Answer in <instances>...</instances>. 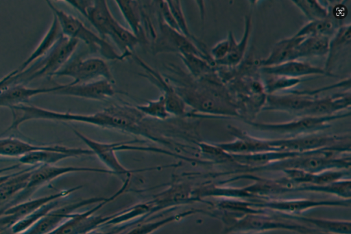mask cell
Here are the masks:
<instances>
[{"instance_id": "6da1fadb", "label": "cell", "mask_w": 351, "mask_h": 234, "mask_svg": "<svg viewBox=\"0 0 351 234\" xmlns=\"http://www.w3.org/2000/svg\"><path fill=\"white\" fill-rule=\"evenodd\" d=\"M82 14L88 20L101 38L105 39L109 37L112 40L124 59L132 56V51L141 41L115 19L106 1H90Z\"/></svg>"}, {"instance_id": "7a4b0ae2", "label": "cell", "mask_w": 351, "mask_h": 234, "mask_svg": "<svg viewBox=\"0 0 351 234\" xmlns=\"http://www.w3.org/2000/svg\"><path fill=\"white\" fill-rule=\"evenodd\" d=\"M46 3L53 15L57 18L64 36L79 42H84L90 49L99 52L102 56L109 60H124L106 39L90 30L79 18L58 8L51 1H46Z\"/></svg>"}, {"instance_id": "3957f363", "label": "cell", "mask_w": 351, "mask_h": 234, "mask_svg": "<svg viewBox=\"0 0 351 234\" xmlns=\"http://www.w3.org/2000/svg\"><path fill=\"white\" fill-rule=\"evenodd\" d=\"M79 41L62 34L54 47L37 65L18 74L16 83H27L41 77H51L71 59Z\"/></svg>"}, {"instance_id": "277c9868", "label": "cell", "mask_w": 351, "mask_h": 234, "mask_svg": "<svg viewBox=\"0 0 351 234\" xmlns=\"http://www.w3.org/2000/svg\"><path fill=\"white\" fill-rule=\"evenodd\" d=\"M54 76L73 79L71 84L90 82L101 79L113 81L112 75L106 61L99 57L77 58L68 62Z\"/></svg>"}, {"instance_id": "5b68a950", "label": "cell", "mask_w": 351, "mask_h": 234, "mask_svg": "<svg viewBox=\"0 0 351 234\" xmlns=\"http://www.w3.org/2000/svg\"><path fill=\"white\" fill-rule=\"evenodd\" d=\"M158 23L159 32L156 38V51L177 52L179 55L193 54L215 64L210 55L202 52L195 43L165 24L158 14Z\"/></svg>"}, {"instance_id": "8992f818", "label": "cell", "mask_w": 351, "mask_h": 234, "mask_svg": "<svg viewBox=\"0 0 351 234\" xmlns=\"http://www.w3.org/2000/svg\"><path fill=\"white\" fill-rule=\"evenodd\" d=\"M345 116L346 114H332L324 116H306L286 122L265 123L247 121V123L261 131L300 134L324 128L329 122Z\"/></svg>"}, {"instance_id": "52a82bcc", "label": "cell", "mask_w": 351, "mask_h": 234, "mask_svg": "<svg viewBox=\"0 0 351 234\" xmlns=\"http://www.w3.org/2000/svg\"><path fill=\"white\" fill-rule=\"evenodd\" d=\"M117 91L113 81L101 79L78 84H58L52 93L56 95L103 101L114 96Z\"/></svg>"}, {"instance_id": "ba28073f", "label": "cell", "mask_w": 351, "mask_h": 234, "mask_svg": "<svg viewBox=\"0 0 351 234\" xmlns=\"http://www.w3.org/2000/svg\"><path fill=\"white\" fill-rule=\"evenodd\" d=\"M81 171H96L105 173L112 172L111 170H108L84 167L57 166L55 165L37 166L32 170L27 187L17 195L13 203H17L20 200L28 198V196H29L38 187L63 174Z\"/></svg>"}, {"instance_id": "9c48e42d", "label": "cell", "mask_w": 351, "mask_h": 234, "mask_svg": "<svg viewBox=\"0 0 351 234\" xmlns=\"http://www.w3.org/2000/svg\"><path fill=\"white\" fill-rule=\"evenodd\" d=\"M134 61L144 70L141 74L156 86L165 96L167 111L170 115L184 116L186 115V104L176 92L168 79L152 68L137 55H132Z\"/></svg>"}, {"instance_id": "30bf717a", "label": "cell", "mask_w": 351, "mask_h": 234, "mask_svg": "<svg viewBox=\"0 0 351 234\" xmlns=\"http://www.w3.org/2000/svg\"><path fill=\"white\" fill-rule=\"evenodd\" d=\"M342 138L337 136L308 135L289 139L269 140L276 151L305 153L339 146L336 144Z\"/></svg>"}, {"instance_id": "8fae6325", "label": "cell", "mask_w": 351, "mask_h": 234, "mask_svg": "<svg viewBox=\"0 0 351 234\" xmlns=\"http://www.w3.org/2000/svg\"><path fill=\"white\" fill-rule=\"evenodd\" d=\"M93 154L89 148H73L57 144L53 149L37 151L25 155L19 158V161L21 164L30 166L54 165L59 161L69 157Z\"/></svg>"}, {"instance_id": "7c38bea8", "label": "cell", "mask_w": 351, "mask_h": 234, "mask_svg": "<svg viewBox=\"0 0 351 234\" xmlns=\"http://www.w3.org/2000/svg\"><path fill=\"white\" fill-rule=\"evenodd\" d=\"M79 187L63 190L56 194L46 195L36 199L25 200L3 210L5 217L0 220V225L15 223L27 215L40 209L46 204L65 197L77 190Z\"/></svg>"}, {"instance_id": "4fadbf2b", "label": "cell", "mask_w": 351, "mask_h": 234, "mask_svg": "<svg viewBox=\"0 0 351 234\" xmlns=\"http://www.w3.org/2000/svg\"><path fill=\"white\" fill-rule=\"evenodd\" d=\"M229 129L237 139L232 142L217 144L226 153H230L231 155H249L278 151L270 145L269 140L253 138L237 128L230 126Z\"/></svg>"}, {"instance_id": "5bb4252c", "label": "cell", "mask_w": 351, "mask_h": 234, "mask_svg": "<svg viewBox=\"0 0 351 234\" xmlns=\"http://www.w3.org/2000/svg\"><path fill=\"white\" fill-rule=\"evenodd\" d=\"M314 99L310 95L299 91L286 95L267 94L263 109L304 114L313 104Z\"/></svg>"}, {"instance_id": "9a60e30c", "label": "cell", "mask_w": 351, "mask_h": 234, "mask_svg": "<svg viewBox=\"0 0 351 234\" xmlns=\"http://www.w3.org/2000/svg\"><path fill=\"white\" fill-rule=\"evenodd\" d=\"M261 70L267 75L298 79L311 75L331 76L324 68L298 60L288 61L276 66L261 67Z\"/></svg>"}, {"instance_id": "2e32d148", "label": "cell", "mask_w": 351, "mask_h": 234, "mask_svg": "<svg viewBox=\"0 0 351 234\" xmlns=\"http://www.w3.org/2000/svg\"><path fill=\"white\" fill-rule=\"evenodd\" d=\"M55 86L47 88H29L23 83H14L0 92V107H11L27 104L34 96L52 94Z\"/></svg>"}, {"instance_id": "e0dca14e", "label": "cell", "mask_w": 351, "mask_h": 234, "mask_svg": "<svg viewBox=\"0 0 351 234\" xmlns=\"http://www.w3.org/2000/svg\"><path fill=\"white\" fill-rule=\"evenodd\" d=\"M62 36L59 23L55 16L45 34L43 36L37 47L32 52L29 56L19 66L18 73L21 74L26 70L29 66L36 60L45 56L54 47L60 37Z\"/></svg>"}, {"instance_id": "ac0fdd59", "label": "cell", "mask_w": 351, "mask_h": 234, "mask_svg": "<svg viewBox=\"0 0 351 234\" xmlns=\"http://www.w3.org/2000/svg\"><path fill=\"white\" fill-rule=\"evenodd\" d=\"M75 133L79 137L90 149L94 154L113 170L114 173L127 174L130 173L119 163L115 155L116 143H103L93 140L81 133L74 130Z\"/></svg>"}, {"instance_id": "d6986e66", "label": "cell", "mask_w": 351, "mask_h": 234, "mask_svg": "<svg viewBox=\"0 0 351 234\" xmlns=\"http://www.w3.org/2000/svg\"><path fill=\"white\" fill-rule=\"evenodd\" d=\"M251 29L252 16L250 14H247L244 20V31L242 39L239 42H237L232 34L229 53L224 59L217 62L215 64L216 66H223L230 68H235L241 63L247 50Z\"/></svg>"}, {"instance_id": "ffe728a7", "label": "cell", "mask_w": 351, "mask_h": 234, "mask_svg": "<svg viewBox=\"0 0 351 234\" xmlns=\"http://www.w3.org/2000/svg\"><path fill=\"white\" fill-rule=\"evenodd\" d=\"M294 35L284 38L275 44L269 55L258 62L260 67L276 66L293 60L296 47L304 39Z\"/></svg>"}, {"instance_id": "44dd1931", "label": "cell", "mask_w": 351, "mask_h": 234, "mask_svg": "<svg viewBox=\"0 0 351 234\" xmlns=\"http://www.w3.org/2000/svg\"><path fill=\"white\" fill-rule=\"evenodd\" d=\"M350 105V93L348 92L332 96L315 99L313 104L304 114L311 116H329Z\"/></svg>"}, {"instance_id": "7402d4cb", "label": "cell", "mask_w": 351, "mask_h": 234, "mask_svg": "<svg viewBox=\"0 0 351 234\" xmlns=\"http://www.w3.org/2000/svg\"><path fill=\"white\" fill-rule=\"evenodd\" d=\"M56 146L35 144L13 137L1 138L0 157L19 158L32 152L53 149Z\"/></svg>"}, {"instance_id": "603a6c76", "label": "cell", "mask_w": 351, "mask_h": 234, "mask_svg": "<svg viewBox=\"0 0 351 234\" xmlns=\"http://www.w3.org/2000/svg\"><path fill=\"white\" fill-rule=\"evenodd\" d=\"M115 3L128 23L130 31L141 42L145 40V32L143 26L144 17L140 6V1H115Z\"/></svg>"}, {"instance_id": "cb8c5ba5", "label": "cell", "mask_w": 351, "mask_h": 234, "mask_svg": "<svg viewBox=\"0 0 351 234\" xmlns=\"http://www.w3.org/2000/svg\"><path fill=\"white\" fill-rule=\"evenodd\" d=\"M351 25L346 24L339 27L333 37L330 39L327 58L324 69L331 76H334L330 72L334 63L339 57L340 53L350 46L351 42Z\"/></svg>"}, {"instance_id": "d4e9b609", "label": "cell", "mask_w": 351, "mask_h": 234, "mask_svg": "<svg viewBox=\"0 0 351 234\" xmlns=\"http://www.w3.org/2000/svg\"><path fill=\"white\" fill-rule=\"evenodd\" d=\"M34 167L31 166L22 171L10 174L0 183V203L10 200L25 189L28 184L32 170Z\"/></svg>"}, {"instance_id": "484cf974", "label": "cell", "mask_w": 351, "mask_h": 234, "mask_svg": "<svg viewBox=\"0 0 351 234\" xmlns=\"http://www.w3.org/2000/svg\"><path fill=\"white\" fill-rule=\"evenodd\" d=\"M330 38L322 36L306 37L295 48L293 60L301 57L327 55Z\"/></svg>"}, {"instance_id": "4316f807", "label": "cell", "mask_w": 351, "mask_h": 234, "mask_svg": "<svg viewBox=\"0 0 351 234\" xmlns=\"http://www.w3.org/2000/svg\"><path fill=\"white\" fill-rule=\"evenodd\" d=\"M338 21L330 16L322 20L312 21L304 25L295 34L297 37L322 36L330 37L337 30Z\"/></svg>"}, {"instance_id": "83f0119b", "label": "cell", "mask_w": 351, "mask_h": 234, "mask_svg": "<svg viewBox=\"0 0 351 234\" xmlns=\"http://www.w3.org/2000/svg\"><path fill=\"white\" fill-rule=\"evenodd\" d=\"M180 57L194 79H201L216 72V66L203 57L193 54Z\"/></svg>"}, {"instance_id": "f1b7e54d", "label": "cell", "mask_w": 351, "mask_h": 234, "mask_svg": "<svg viewBox=\"0 0 351 234\" xmlns=\"http://www.w3.org/2000/svg\"><path fill=\"white\" fill-rule=\"evenodd\" d=\"M167 3L176 22L178 31L195 43L202 52L210 55L207 51L205 44L199 41L191 32L183 12L181 1L172 0L167 1Z\"/></svg>"}, {"instance_id": "f546056e", "label": "cell", "mask_w": 351, "mask_h": 234, "mask_svg": "<svg viewBox=\"0 0 351 234\" xmlns=\"http://www.w3.org/2000/svg\"><path fill=\"white\" fill-rule=\"evenodd\" d=\"M291 2L303 12L309 21L322 20L329 16L328 7L322 5L319 1L297 0Z\"/></svg>"}, {"instance_id": "4dcf8cb0", "label": "cell", "mask_w": 351, "mask_h": 234, "mask_svg": "<svg viewBox=\"0 0 351 234\" xmlns=\"http://www.w3.org/2000/svg\"><path fill=\"white\" fill-rule=\"evenodd\" d=\"M136 108L144 116L165 120L170 116L167 111L165 96L161 94L156 99L145 104L138 105Z\"/></svg>"}, {"instance_id": "1f68e13d", "label": "cell", "mask_w": 351, "mask_h": 234, "mask_svg": "<svg viewBox=\"0 0 351 234\" xmlns=\"http://www.w3.org/2000/svg\"><path fill=\"white\" fill-rule=\"evenodd\" d=\"M269 76V77L263 81L267 94H272L275 92L281 90L294 88L300 83V79L298 78L274 75Z\"/></svg>"}, {"instance_id": "d6a6232c", "label": "cell", "mask_w": 351, "mask_h": 234, "mask_svg": "<svg viewBox=\"0 0 351 234\" xmlns=\"http://www.w3.org/2000/svg\"><path fill=\"white\" fill-rule=\"evenodd\" d=\"M319 228L328 232L337 234H350V222L346 221H334L317 218H302Z\"/></svg>"}, {"instance_id": "836d02e7", "label": "cell", "mask_w": 351, "mask_h": 234, "mask_svg": "<svg viewBox=\"0 0 351 234\" xmlns=\"http://www.w3.org/2000/svg\"><path fill=\"white\" fill-rule=\"evenodd\" d=\"M326 202H311V201H295V202H283V203H272L269 204V207L275 209L286 210L289 211H297L306 209L308 207L317 206L319 205L328 204Z\"/></svg>"}, {"instance_id": "e575fe53", "label": "cell", "mask_w": 351, "mask_h": 234, "mask_svg": "<svg viewBox=\"0 0 351 234\" xmlns=\"http://www.w3.org/2000/svg\"><path fill=\"white\" fill-rule=\"evenodd\" d=\"M232 34V31H229L226 39L218 42L212 47L209 53L215 64L224 59L229 53Z\"/></svg>"}, {"instance_id": "d590c367", "label": "cell", "mask_w": 351, "mask_h": 234, "mask_svg": "<svg viewBox=\"0 0 351 234\" xmlns=\"http://www.w3.org/2000/svg\"><path fill=\"white\" fill-rule=\"evenodd\" d=\"M341 1H339V3L334 4L332 7H328L329 10V14L332 13V16H329L335 21L341 20L345 18L347 15V8L343 4L341 3Z\"/></svg>"}, {"instance_id": "8d00e7d4", "label": "cell", "mask_w": 351, "mask_h": 234, "mask_svg": "<svg viewBox=\"0 0 351 234\" xmlns=\"http://www.w3.org/2000/svg\"><path fill=\"white\" fill-rule=\"evenodd\" d=\"M18 79L17 69L12 70L0 79V92L8 88L10 86L16 83Z\"/></svg>"}, {"instance_id": "74e56055", "label": "cell", "mask_w": 351, "mask_h": 234, "mask_svg": "<svg viewBox=\"0 0 351 234\" xmlns=\"http://www.w3.org/2000/svg\"><path fill=\"white\" fill-rule=\"evenodd\" d=\"M19 166V164H17V165L15 164V165H12L10 166L0 168V176H2L4 172H9L10 170L17 168Z\"/></svg>"}, {"instance_id": "f35d334b", "label": "cell", "mask_w": 351, "mask_h": 234, "mask_svg": "<svg viewBox=\"0 0 351 234\" xmlns=\"http://www.w3.org/2000/svg\"><path fill=\"white\" fill-rule=\"evenodd\" d=\"M9 174H5V175H2V176H0V183L3 181L8 177Z\"/></svg>"}, {"instance_id": "ab89813d", "label": "cell", "mask_w": 351, "mask_h": 234, "mask_svg": "<svg viewBox=\"0 0 351 234\" xmlns=\"http://www.w3.org/2000/svg\"><path fill=\"white\" fill-rule=\"evenodd\" d=\"M3 211V209L0 210V216H1V215H2Z\"/></svg>"}]
</instances>
